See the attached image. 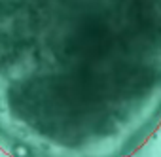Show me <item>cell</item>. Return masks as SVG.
<instances>
[{
  "label": "cell",
  "instance_id": "1",
  "mask_svg": "<svg viewBox=\"0 0 161 157\" xmlns=\"http://www.w3.org/2000/svg\"><path fill=\"white\" fill-rule=\"evenodd\" d=\"M161 127V0H0V151L131 157Z\"/></svg>",
  "mask_w": 161,
  "mask_h": 157
}]
</instances>
